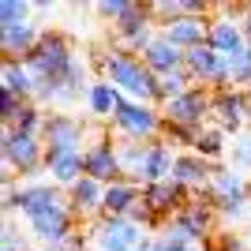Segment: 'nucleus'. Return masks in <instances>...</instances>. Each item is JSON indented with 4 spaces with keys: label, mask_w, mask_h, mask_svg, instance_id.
<instances>
[{
    "label": "nucleus",
    "mask_w": 251,
    "mask_h": 251,
    "mask_svg": "<svg viewBox=\"0 0 251 251\" xmlns=\"http://www.w3.org/2000/svg\"><path fill=\"white\" fill-rule=\"evenodd\" d=\"M19 210L30 225L34 240L42 248H56L68 236H75V210L68 199V188L45 184V180H26L19 188H4V214Z\"/></svg>",
    "instance_id": "1"
},
{
    "label": "nucleus",
    "mask_w": 251,
    "mask_h": 251,
    "mask_svg": "<svg viewBox=\"0 0 251 251\" xmlns=\"http://www.w3.org/2000/svg\"><path fill=\"white\" fill-rule=\"evenodd\" d=\"M101 79H109V83H113L127 101L161 105V94H157V75L150 72L139 56H131V52L105 49L101 52Z\"/></svg>",
    "instance_id": "2"
},
{
    "label": "nucleus",
    "mask_w": 251,
    "mask_h": 251,
    "mask_svg": "<svg viewBox=\"0 0 251 251\" xmlns=\"http://www.w3.org/2000/svg\"><path fill=\"white\" fill-rule=\"evenodd\" d=\"M214 221H218L214 202L206 195H191L173 218H165L157 225V240L161 244H206L210 232H214Z\"/></svg>",
    "instance_id": "3"
},
{
    "label": "nucleus",
    "mask_w": 251,
    "mask_h": 251,
    "mask_svg": "<svg viewBox=\"0 0 251 251\" xmlns=\"http://www.w3.org/2000/svg\"><path fill=\"white\" fill-rule=\"evenodd\" d=\"M206 199L214 202L218 218L225 221H244L251 214V184L240 176V169L232 165H214V176L206 184Z\"/></svg>",
    "instance_id": "4"
},
{
    "label": "nucleus",
    "mask_w": 251,
    "mask_h": 251,
    "mask_svg": "<svg viewBox=\"0 0 251 251\" xmlns=\"http://www.w3.org/2000/svg\"><path fill=\"white\" fill-rule=\"evenodd\" d=\"M0 154H4V176H11V169L19 176H34L38 169H45V139L15 131V127H4Z\"/></svg>",
    "instance_id": "5"
},
{
    "label": "nucleus",
    "mask_w": 251,
    "mask_h": 251,
    "mask_svg": "<svg viewBox=\"0 0 251 251\" xmlns=\"http://www.w3.org/2000/svg\"><path fill=\"white\" fill-rule=\"evenodd\" d=\"M113 124V131L120 139H127V143H154V139H161V127H165V120H161V109L157 105H143V101H127L116 109V116L109 120Z\"/></svg>",
    "instance_id": "6"
},
{
    "label": "nucleus",
    "mask_w": 251,
    "mask_h": 251,
    "mask_svg": "<svg viewBox=\"0 0 251 251\" xmlns=\"http://www.w3.org/2000/svg\"><path fill=\"white\" fill-rule=\"evenodd\" d=\"M86 236H90V244L98 251H135L139 244L147 240V229L131 218H109V214H101L90 225Z\"/></svg>",
    "instance_id": "7"
},
{
    "label": "nucleus",
    "mask_w": 251,
    "mask_h": 251,
    "mask_svg": "<svg viewBox=\"0 0 251 251\" xmlns=\"http://www.w3.org/2000/svg\"><path fill=\"white\" fill-rule=\"evenodd\" d=\"M154 38H157V30H154V11H150V4H131V11L116 23L113 49L131 52V56H143V49H147Z\"/></svg>",
    "instance_id": "8"
},
{
    "label": "nucleus",
    "mask_w": 251,
    "mask_h": 251,
    "mask_svg": "<svg viewBox=\"0 0 251 251\" xmlns=\"http://www.w3.org/2000/svg\"><path fill=\"white\" fill-rule=\"evenodd\" d=\"M184 72L202 90H221V86H229V56L214 52L210 45H195L184 52Z\"/></svg>",
    "instance_id": "9"
},
{
    "label": "nucleus",
    "mask_w": 251,
    "mask_h": 251,
    "mask_svg": "<svg viewBox=\"0 0 251 251\" xmlns=\"http://www.w3.org/2000/svg\"><path fill=\"white\" fill-rule=\"evenodd\" d=\"M210 120L221 124L229 135H244V127L251 124V105H248V98H244V90H236V86H221V90H214Z\"/></svg>",
    "instance_id": "10"
},
{
    "label": "nucleus",
    "mask_w": 251,
    "mask_h": 251,
    "mask_svg": "<svg viewBox=\"0 0 251 251\" xmlns=\"http://www.w3.org/2000/svg\"><path fill=\"white\" fill-rule=\"evenodd\" d=\"M45 150H86V127L72 113H49L45 116Z\"/></svg>",
    "instance_id": "11"
},
{
    "label": "nucleus",
    "mask_w": 251,
    "mask_h": 251,
    "mask_svg": "<svg viewBox=\"0 0 251 251\" xmlns=\"http://www.w3.org/2000/svg\"><path fill=\"white\" fill-rule=\"evenodd\" d=\"M210 176H214V161H206V157L195 154V150H180V154H176V165H173V176H169V180H176L188 195H206Z\"/></svg>",
    "instance_id": "12"
},
{
    "label": "nucleus",
    "mask_w": 251,
    "mask_h": 251,
    "mask_svg": "<svg viewBox=\"0 0 251 251\" xmlns=\"http://www.w3.org/2000/svg\"><path fill=\"white\" fill-rule=\"evenodd\" d=\"M45 176L60 188H72L86 176V150H45Z\"/></svg>",
    "instance_id": "13"
},
{
    "label": "nucleus",
    "mask_w": 251,
    "mask_h": 251,
    "mask_svg": "<svg viewBox=\"0 0 251 251\" xmlns=\"http://www.w3.org/2000/svg\"><path fill=\"white\" fill-rule=\"evenodd\" d=\"M86 176L98 180V184L124 180V173H120V157H116V143H113V139H90V147H86Z\"/></svg>",
    "instance_id": "14"
},
{
    "label": "nucleus",
    "mask_w": 251,
    "mask_h": 251,
    "mask_svg": "<svg viewBox=\"0 0 251 251\" xmlns=\"http://www.w3.org/2000/svg\"><path fill=\"white\" fill-rule=\"evenodd\" d=\"M206 45L221 56H236V52L248 45L244 38V23L236 15H210V34H206Z\"/></svg>",
    "instance_id": "15"
},
{
    "label": "nucleus",
    "mask_w": 251,
    "mask_h": 251,
    "mask_svg": "<svg viewBox=\"0 0 251 251\" xmlns=\"http://www.w3.org/2000/svg\"><path fill=\"white\" fill-rule=\"evenodd\" d=\"M157 34L173 42L176 49H195V45H206V34H210V15H184L176 23H165V26H157Z\"/></svg>",
    "instance_id": "16"
},
{
    "label": "nucleus",
    "mask_w": 251,
    "mask_h": 251,
    "mask_svg": "<svg viewBox=\"0 0 251 251\" xmlns=\"http://www.w3.org/2000/svg\"><path fill=\"white\" fill-rule=\"evenodd\" d=\"M42 26L38 23H19V26H0V49H4V60H26L38 42H42Z\"/></svg>",
    "instance_id": "17"
},
{
    "label": "nucleus",
    "mask_w": 251,
    "mask_h": 251,
    "mask_svg": "<svg viewBox=\"0 0 251 251\" xmlns=\"http://www.w3.org/2000/svg\"><path fill=\"white\" fill-rule=\"evenodd\" d=\"M191 195L184 188H180L176 180H161V184H150V188H143V202H147V210L150 214H165V218H173V214H176L180 206H184V202H188ZM157 225H161V221H157Z\"/></svg>",
    "instance_id": "18"
},
{
    "label": "nucleus",
    "mask_w": 251,
    "mask_h": 251,
    "mask_svg": "<svg viewBox=\"0 0 251 251\" xmlns=\"http://www.w3.org/2000/svg\"><path fill=\"white\" fill-rule=\"evenodd\" d=\"M139 60L147 64L157 79H161V75H173V72H184V49H176L173 42H165L161 34H157L154 42L143 49V56H139Z\"/></svg>",
    "instance_id": "19"
},
{
    "label": "nucleus",
    "mask_w": 251,
    "mask_h": 251,
    "mask_svg": "<svg viewBox=\"0 0 251 251\" xmlns=\"http://www.w3.org/2000/svg\"><path fill=\"white\" fill-rule=\"evenodd\" d=\"M68 199H72V210H75V218H101V210H105V184H98V180L83 176L79 184H72L68 188Z\"/></svg>",
    "instance_id": "20"
},
{
    "label": "nucleus",
    "mask_w": 251,
    "mask_h": 251,
    "mask_svg": "<svg viewBox=\"0 0 251 251\" xmlns=\"http://www.w3.org/2000/svg\"><path fill=\"white\" fill-rule=\"evenodd\" d=\"M143 202V188H139L135 180H113V184H105V210L109 218H127L131 210Z\"/></svg>",
    "instance_id": "21"
},
{
    "label": "nucleus",
    "mask_w": 251,
    "mask_h": 251,
    "mask_svg": "<svg viewBox=\"0 0 251 251\" xmlns=\"http://www.w3.org/2000/svg\"><path fill=\"white\" fill-rule=\"evenodd\" d=\"M176 154H180V150H173V143H169V139H154V143H150V154H147V169H143V188L161 184V180L173 176Z\"/></svg>",
    "instance_id": "22"
},
{
    "label": "nucleus",
    "mask_w": 251,
    "mask_h": 251,
    "mask_svg": "<svg viewBox=\"0 0 251 251\" xmlns=\"http://www.w3.org/2000/svg\"><path fill=\"white\" fill-rule=\"evenodd\" d=\"M83 101H86V109H90V116H98V120H113L116 109L124 105V94H120L109 79H94Z\"/></svg>",
    "instance_id": "23"
},
{
    "label": "nucleus",
    "mask_w": 251,
    "mask_h": 251,
    "mask_svg": "<svg viewBox=\"0 0 251 251\" xmlns=\"http://www.w3.org/2000/svg\"><path fill=\"white\" fill-rule=\"evenodd\" d=\"M191 150L195 154H202L206 161H214V165H221V154H229L232 150V143H229V131L221 124H202L199 131H195V139H191Z\"/></svg>",
    "instance_id": "24"
},
{
    "label": "nucleus",
    "mask_w": 251,
    "mask_h": 251,
    "mask_svg": "<svg viewBox=\"0 0 251 251\" xmlns=\"http://www.w3.org/2000/svg\"><path fill=\"white\" fill-rule=\"evenodd\" d=\"M0 90L34 101V94H38V79L30 75V68H26L23 60H4V64H0Z\"/></svg>",
    "instance_id": "25"
},
{
    "label": "nucleus",
    "mask_w": 251,
    "mask_h": 251,
    "mask_svg": "<svg viewBox=\"0 0 251 251\" xmlns=\"http://www.w3.org/2000/svg\"><path fill=\"white\" fill-rule=\"evenodd\" d=\"M147 154H150V143H127V139H120V143H116L120 173H124V180H135L139 188H143V169H147Z\"/></svg>",
    "instance_id": "26"
},
{
    "label": "nucleus",
    "mask_w": 251,
    "mask_h": 251,
    "mask_svg": "<svg viewBox=\"0 0 251 251\" xmlns=\"http://www.w3.org/2000/svg\"><path fill=\"white\" fill-rule=\"evenodd\" d=\"M150 11H154L157 26L176 23V19H184V15H210V8H206V4H199V0H154Z\"/></svg>",
    "instance_id": "27"
},
{
    "label": "nucleus",
    "mask_w": 251,
    "mask_h": 251,
    "mask_svg": "<svg viewBox=\"0 0 251 251\" xmlns=\"http://www.w3.org/2000/svg\"><path fill=\"white\" fill-rule=\"evenodd\" d=\"M229 86H236V90L251 86V45H244L236 56H229Z\"/></svg>",
    "instance_id": "28"
},
{
    "label": "nucleus",
    "mask_w": 251,
    "mask_h": 251,
    "mask_svg": "<svg viewBox=\"0 0 251 251\" xmlns=\"http://www.w3.org/2000/svg\"><path fill=\"white\" fill-rule=\"evenodd\" d=\"M191 86H195V83H191V75H188V72L161 75V79H157V94H161V105L173 101V98H180V94H188Z\"/></svg>",
    "instance_id": "29"
},
{
    "label": "nucleus",
    "mask_w": 251,
    "mask_h": 251,
    "mask_svg": "<svg viewBox=\"0 0 251 251\" xmlns=\"http://www.w3.org/2000/svg\"><path fill=\"white\" fill-rule=\"evenodd\" d=\"M19 23H34V8L26 0H4L0 4V26H19Z\"/></svg>",
    "instance_id": "30"
},
{
    "label": "nucleus",
    "mask_w": 251,
    "mask_h": 251,
    "mask_svg": "<svg viewBox=\"0 0 251 251\" xmlns=\"http://www.w3.org/2000/svg\"><path fill=\"white\" fill-rule=\"evenodd\" d=\"M0 251H30L26 240H23V232L15 229V221L4 214V225H0Z\"/></svg>",
    "instance_id": "31"
},
{
    "label": "nucleus",
    "mask_w": 251,
    "mask_h": 251,
    "mask_svg": "<svg viewBox=\"0 0 251 251\" xmlns=\"http://www.w3.org/2000/svg\"><path fill=\"white\" fill-rule=\"evenodd\" d=\"M229 154H232V161H229L232 169H248V173H251V131H244V135L232 139Z\"/></svg>",
    "instance_id": "32"
},
{
    "label": "nucleus",
    "mask_w": 251,
    "mask_h": 251,
    "mask_svg": "<svg viewBox=\"0 0 251 251\" xmlns=\"http://www.w3.org/2000/svg\"><path fill=\"white\" fill-rule=\"evenodd\" d=\"M23 105H26V98H15V94H8V90H0V120H4V127L15 124V116L23 113Z\"/></svg>",
    "instance_id": "33"
},
{
    "label": "nucleus",
    "mask_w": 251,
    "mask_h": 251,
    "mask_svg": "<svg viewBox=\"0 0 251 251\" xmlns=\"http://www.w3.org/2000/svg\"><path fill=\"white\" fill-rule=\"evenodd\" d=\"M94 11L101 15V19H109V23L116 26V23H120V19L127 15V11H131V0H101V4H98Z\"/></svg>",
    "instance_id": "34"
},
{
    "label": "nucleus",
    "mask_w": 251,
    "mask_h": 251,
    "mask_svg": "<svg viewBox=\"0 0 251 251\" xmlns=\"http://www.w3.org/2000/svg\"><path fill=\"white\" fill-rule=\"evenodd\" d=\"M221 251H251V244L240 240V236H225V240H221Z\"/></svg>",
    "instance_id": "35"
},
{
    "label": "nucleus",
    "mask_w": 251,
    "mask_h": 251,
    "mask_svg": "<svg viewBox=\"0 0 251 251\" xmlns=\"http://www.w3.org/2000/svg\"><path fill=\"white\" fill-rule=\"evenodd\" d=\"M161 251H210L206 244H161Z\"/></svg>",
    "instance_id": "36"
},
{
    "label": "nucleus",
    "mask_w": 251,
    "mask_h": 251,
    "mask_svg": "<svg viewBox=\"0 0 251 251\" xmlns=\"http://www.w3.org/2000/svg\"><path fill=\"white\" fill-rule=\"evenodd\" d=\"M135 251H161V240H157V236H147V240L139 244Z\"/></svg>",
    "instance_id": "37"
},
{
    "label": "nucleus",
    "mask_w": 251,
    "mask_h": 251,
    "mask_svg": "<svg viewBox=\"0 0 251 251\" xmlns=\"http://www.w3.org/2000/svg\"><path fill=\"white\" fill-rule=\"evenodd\" d=\"M240 23H244V38H248V45H251V8L240 11Z\"/></svg>",
    "instance_id": "38"
},
{
    "label": "nucleus",
    "mask_w": 251,
    "mask_h": 251,
    "mask_svg": "<svg viewBox=\"0 0 251 251\" xmlns=\"http://www.w3.org/2000/svg\"><path fill=\"white\" fill-rule=\"evenodd\" d=\"M30 251H56V248H42V244H38V248H30Z\"/></svg>",
    "instance_id": "39"
},
{
    "label": "nucleus",
    "mask_w": 251,
    "mask_h": 251,
    "mask_svg": "<svg viewBox=\"0 0 251 251\" xmlns=\"http://www.w3.org/2000/svg\"><path fill=\"white\" fill-rule=\"evenodd\" d=\"M86 251H98V248H86Z\"/></svg>",
    "instance_id": "40"
}]
</instances>
